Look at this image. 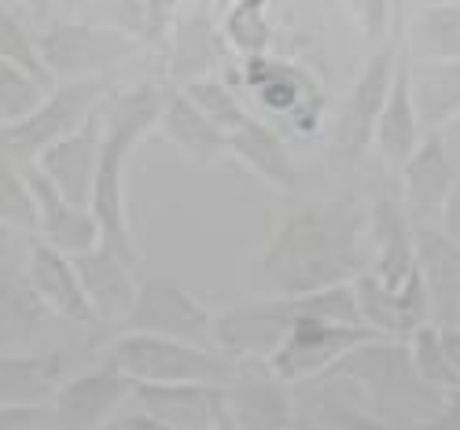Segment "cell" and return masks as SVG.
I'll list each match as a JSON object with an SVG mask.
<instances>
[{
  "label": "cell",
  "mask_w": 460,
  "mask_h": 430,
  "mask_svg": "<svg viewBox=\"0 0 460 430\" xmlns=\"http://www.w3.org/2000/svg\"><path fill=\"white\" fill-rule=\"evenodd\" d=\"M368 268V214L354 199L291 210L254 258L261 294H310L350 284Z\"/></svg>",
  "instance_id": "1"
},
{
  "label": "cell",
  "mask_w": 460,
  "mask_h": 430,
  "mask_svg": "<svg viewBox=\"0 0 460 430\" xmlns=\"http://www.w3.org/2000/svg\"><path fill=\"white\" fill-rule=\"evenodd\" d=\"M163 96H166L163 82H140L133 89L111 92L103 103V151H100L96 184L89 195V210L100 224V240L129 265L140 261V250H137V236L129 224L126 170L137 147L144 144V136L159 129Z\"/></svg>",
  "instance_id": "2"
},
{
  "label": "cell",
  "mask_w": 460,
  "mask_h": 430,
  "mask_svg": "<svg viewBox=\"0 0 460 430\" xmlns=\"http://www.w3.org/2000/svg\"><path fill=\"white\" fill-rule=\"evenodd\" d=\"M328 375L335 379H350L361 394L368 398L372 412L379 419H387L398 430H409L412 423L428 419L442 405V390L428 386L416 375L409 346L398 338H368L354 346Z\"/></svg>",
  "instance_id": "3"
},
{
  "label": "cell",
  "mask_w": 460,
  "mask_h": 430,
  "mask_svg": "<svg viewBox=\"0 0 460 430\" xmlns=\"http://www.w3.org/2000/svg\"><path fill=\"white\" fill-rule=\"evenodd\" d=\"M100 361L119 368L133 382H217V386L228 382L236 364L214 346H196L144 331H114Z\"/></svg>",
  "instance_id": "4"
},
{
  "label": "cell",
  "mask_w": 460,
  "mask_h": 430,
  "mask_svg": "<svg viewBox=\"0 0 460 430\" xmlns=\"http://www.w3.org/2000/svg\"><path fill=\"white\" fill-rule=\"evenodd\" d=\"M107 77H85V82H56L49 96L37 103L33 114H26L15 126H0V151L19 166H33L41 154L78 129L89 114H96L111 96Z\"/></svg>",
  "instance_id": "5"
},
{
  "label": "cell",
  "mask_w": 460,
  "mask_h": 430,
  "mask_svg": "<svg viewBox=\"0 0 460 430\" xmlns=\"http://www.w3.org/2000/svg\"><path fill=\"white\" fill-rule=\"evenodd\" d=\"M240 85L251 89L254 103L270 114V126H284L295 136H314L324 122V92L317 77L295 59L251 56L240 59Z\"/></svg>",
  "instance_id": "6"
},
{
  "label": "cell",
  "mask_w": 460,
  "mask_h": 430,
  "mask_svg": "<svg viewBox=\"0 0 460 430\" xmlns=\"http://www.w3.org/2000/svg\"><path fill=\"white\" fill-rule=\"evenodd\" d=\"M37 52H41V63L56 85L107 77V70L144 52V45L122 30H111L89 19H56L49 30L37 33Z\"/></svg>",
  "instance_id": "7"
},
{
  "label": "cell",
  "mask_w": 460,
  "mask_h": 430,
  "mask_svg": "<svg viewBox=\"0 0 460 430\" xmlns=\"http://www.w3.org/2000/svg\"><path fill=\"white\" fill-rule=\"evenodd\" d=\"M398 63H402V48H398L394 37H387V41L376 45L368 52V59L361 63L354 85H350L347 96H342L339 114H335V122H332L335 154H342V159L354 162V159H361V154L372 147L376 118H379L383 100H387V92L394 85Z\"/></svg>",
  "instance_id": "8"
},
{
  "label": "cell",
  "mask_w": 460,
  "mask_h": 430,
  "mask_svg": "<svg viewBox=\"0 0 460 430\" xmlns=\"http://www.w3.org/2000/svg\"><path fill=\"white\" fill-rule=\"evenodd\" d=\"M368 338H376V331H368L365 324H332L295 309V324L270 357V368L291 386L317 382L328 379V372Z\"/></svg>",
  "instance_id": "9"
},
{
  "label": "cell",
  "mask_w": 460,
  "mask_h": 430,
  "mask_svg": "<svg viewBox=\"0 0 460 430\" xmlns=\"http://www.w3.org/2000/svg\"><path fill=\"white\" fill-rule=\"evenodd\" d=\"M295 324L291 294H261L254 302L214 312L210 346L233 361H270Z\"/></svg>",
  "instance_id": "10"
},
{
  "label": "cell",
  "mask_w": 460,
  "mask_h": 430,
  "mask_svg": "<svg viewBox=\"0 0 460 430\" xmlns=\"http://www.w3.org/2000/svg\"><path fill=\"white\" fill-rule=\"evenodd\" d=\"M210 324H214V312L181 280L151 276V280H140L137 298L122 317L119 331H144V335H166L181 342L210 346Z\"/></svg>",
  "instance_id": "11"
},
{
  "label": "cell",
  "mask_w": 460,
  "mask_h": 430,
  "mask_svg": "<svg viewBox=\"0 0 460 430\" xmlns=\"http://www.w3.org/2000/svg\"><path fill=\"white\" fill-rule=\"evenodd\" d=\"M291 390L270 361H236L225 382V416L243 430H298L302 416Z\"/></svg>",
  "instance_id": "12"
},
{
  "label": "cell",
  "mask_w": 460,
  "mask_h": 430,
  "mask_svg": "<svg viewBox=\"0 0 460 430\" xmlns=\"http://www.w3.org/2000/svg\"><path fill=\"white\" fill-rule=\"evenodd\" d=\"M133 394V379L100 361L82 375H66L49 401L52 430H100L122 412Z\"/></svg>",
  "instance_id": "13"
},
{
  "label": "cell",
  "mask_w": 460,
  "mask_h": 430,
  "mask_svg": "<svg viewBox=\"0 0 460 430\" xmlns=\"http://www.w3.org/2000/svg\"><path fill=\"white\" fill-rule=\"evenodd\" d=\"M354 294H358L361 324L379 338L405 342L416 328L431 324V294L420 265L409 272V280L402 287H387L372 272H361V276H354Z\"/></svg>",
  "instance_id": "14"
},
{
  "label": "cell",
  "mask_w": 460,
  "mask_h": 430,
  "mask_svg": "<svg viewBox=\"0 0 460 430\" xmlns=\"http://www.w3.org/2000/svg\"><path fill=\"white\" fill-rule=\"evenodd\" d=\"M129 401L173 430H214L225 419V386L217 382H133Z\"/></svg>",
  "instance_id": "15"
},
{
  "label": "cell",
  "mask_w": 460,
  "mask_h": 430,
  "mask_svg": "<svg viewBox=\"0 0 460 430\" xmlns=\"http://www.w3.org/2000/svg\"><path fill=\"white\" fill-rule=\"evenodd\" d=\"M100 151H103V107L96 114H89L74 133L56 140L33 166L41 170L66 199H74L78 206H89L96 170H100Z\"/></svg>",
  "instance_id": "16"
},
{
  "label": "cell",
  "mask_w": 460,
  "mask_h": 430,
  "mask_svg": "<svg viewBox=\"0 0 460 430\" xmlns=\"http://www.w3.org/2000/svg\"><path fill=\"white\" fill-rule=\"evenodd\" d=\"M456 166L446 151V133H424L412 154L398 166L402 184V206L416 221H435L449 188L456 184Z\"/></svg>",
  "instance_id": "17"
},
{
  "label": "cell",
  "mask_w": 460,
  "mask_h": 430,
  "mask_svg": "<svg viewBox=\"0 0 460 430\" xmlns=\"http://www.w3.org/2000/svg\"><path fill=\"white\" fill-rule=\"evenodd\" d=\"M26 276L37 291V298L45 302V309L52 312L56 320H66V324H96L93 309H89V298H85V287L78 280V268H74V258L56 250L52 243L45 240H30L26 243Z\"/></svg>",
  "instance_id": "18"
},
{
  "label": "cell",
  "mask_w": 460,
  "mask_h": 430,
  "mask_svg": "<svg viewBox=\"0 0 460 430\" xmlns=\"http://www.w3.org/2000/svg\"><path fill=\"white\" fill-rule=\"evenodd\" d=\"M416 224L402 199L383 195L368 214V268L379 284L402 287L416 268Z\"/></svg>",
  "instance_id": "19"
},
{
  "label": "cell",
  "mask_w": 460,
  "mask_h": 430,
  "mask_svg": "<svg viewBox=\"0 0 460 430\" xmlns=\"http://www.w3.org/2000/svg\"><path fill=\"white\" fill-rule=\"evenodd\" d=\"M26 180H30V195L37 206V240L52 243L63 254H82L89 247L100 243V224L93 217L89 206H78L66 195L37 170V166H22Z\"/></svg>",
  "instance_id": "20"
},
{
  "label": "cell",
  "mask_w": 460,
  "mask_h": 430,
  "mask_svg": "<svg viewBox=\"0 0 460 430\" xmlns=\"http://www.w3.org/2000/svg\"><path fill=\"white\" fill-rule=\"evenodd\" d=\"M74 258V268H78V280L85 287V298H89V309H93V317L96 324L100 320H114V324H122V317L129 312L133 298H137V265H129L126 258L114 254L103 240L82 254H70Z\"/></svg>",
  "instance_id": "21"
},
{
  "label": "cell",
  "mask_w": 460,
  "mask_h": 430,
  "mask_svg": "<svg viewBox=\"0 0 460 430\" xmlns=\"http://www.w3.org/2000/svg\"><path fill=\"white\" fill-rule=\"evenodd\" d=\"M228 154L280 195H295L302 188V173L288 151V140L280 136V129L254 118V114L243 118L236 129H228Z\"/></svg>",
  "instance_id": "22"
},
{
  "label": "cell",
  "mask_w": 460,
  "mask_h": 430,
  "mask_svg": "<svg viewBox=\"0 0 460 430\" xmlns=\"http://www.w3.org/2000/svg\"><path fill=\"white\" fill-rule=\"evenodd\" d=\"M159 133L196 166H214L228 154L225 129H217L207 114L184 96L181 85H166L163 114H159Z\"/></svg>",
  "instance_id": "23"
},
{
  "label": "cell",
  "mask_w": 460,
  "mask_h": 430,
  "mask_svg": "<svg viewBox=\"0 0 460 430\" xmlns=\"http://www.w3.org/2000/svg\"><path fill=\"white\" fill-rule=\"evenodd\" d=\"M63 379H66L63 349H15V354H0V405L45 408Z\"/></svg>",
  "instance_id": "24"
},
{
  "label": "cell",
  "mask_w": 460,
  "mask_h": 430,
  "mask_svg": "<svg viewBox=\"0 0 460 430\" xmlns=\"http://www.w3.org/2000/svg\"><path fill=\"white\" fill-rule=\"evenodd\" d=\"M409 92L424 133H446L460 122V59H405Z\"/></svg>",
  "instance_id": "25"
},
{
  "label": "cell",
  "mask_w": 460,
  "mask_h": 430,
  "mask_svg": "<svg viewBox=\"0 0 460 430\" xmlns=\"http://www.w3.org/2000/svg\"><path fill=\"white\" fill-rule=\"evenodd\" d=\"M416 261L431 294V324H460V247L438 228L416 224Z\"/></svg>",
  "instance_id": "26"
},
{
  "label": "cell",
  "mask_w": 460,
  "mask_h": 430,
  "mask_svg": "<svg viewBox=\"0 0 460 430\" xmlns=\"http://www.w3.org/2000/svg\"><path fill=\"white\" fill-rule=\"evenodd\" d=\"M424 129H420V118H416V103H412V92H409V74H405V56L398 63V74H394V85L383 100V110L376 118V133H372V147L383 159V166H391L398 173V166L412 154V147L420 144Z\"/></svg>",
  "instance_id": "27"
},
{
  "label": "cell",
  "mask_w": 460,
  "mask_h": 430,
  "mask_svg": "<svg viewBox=\"0 0 460 430\" xmlns=\"http://www.w3.org/2000/svg\"><path fill=\"white\" fill-rule=\"evenodd\" d=\"M405 59H460V0L435 8H409L402 37H394Z\"/></svg>",
  "instance_id": "28"
},
{
  "label": "cell",
  "mask_w": 460,
  "mask_h": 430,
  "mask_svg": "<svg viewBox=\"0 0 460 430\" xmlns=\"http://www.w3.org/2000/svg\"><path fill=\"white\" fill-rule=\"evenodd\" d=\"M45 320H52V312L37 298L26 276V261L4 258L0 261V342H26L41 335Z\"/></svg>",
  "instance_id": "29"
},
{
  "label": "cell",
  "mask_w": 460,
  "mask_h": 430,
  "mask_svg": "<svg viewBox=\"0 0 460 430\" xmlns=\"http://www.w3.org/2000/svg\"><path fill=\"white\" fill-rule=\"evenodd\" d=\"M273 4H277V0H233V4L217 15L225 48L236 52L240 59L270 52V41H273Z\"/></svg>",
  "instance_id": "30"
},
{
  "label": "cell",
  "mask_w": 460,
  "mask_h": 430,
  "mask_svg": "<svg viewBox=\"0 0 460 430\" xmlns=\"http://www.w3.org/2000/svg\"><path fill=\"white\" fill-rule=\"evenodd\" d=\"M0 228L26 236V240L37 236V206L30 195L26 170L12 162L4 151H0Z\"/></svg>",
  "instance_id": "31"
},
{
  "label": "cell",
  "mask_w": 460,
  "mask_h": 430,
  "mask_svg": "<svg viewBox=\"0 0 460 430\" xmlns=\"http://www.w3.org/2000/svg\"><path fill=\"white\" fill-rule=\"evenodd\" d=\"M49 89L52 85L41 82L37 74L0 56V126H15L26 114H33L37 103L49 96Z\"/></svg>",
  "instance_id": "32"
},
{
  "label": "cell",
  "mask_w": 460,
  "mask_h": 430,
  "mask_svg": "<svg viewBox=\"0 0 460 430\" xmlns=\"http://www.w3.org/2000/svg\"><path fill=\"white\" fill-rule=\"evenodd\" d=\"M181 89H184V96L196 103L217 129H225V136H228V129H236L243 118H251V110L243 107V100L236 96V89L228 85V82H221V77L203 74V77H191V82H181Z\"/></svg>",
  "instance_id": "33"
},
{
  "label": "cell",
  "mask_w": 460,
  "mask_h": 430,
  "mask_svg": "<svg viewBox=\"0 0 460 430\" xmlns=\"http://www.w3.org/2000/svg\"><path fill=\"white\" fill-rule=\"evenodd\" d=\"M405 346H409V357H412L416 375L424 379L428 386L442 390V394H453V390H460V379H456V372H453V364H449V357H446L442 342H438V328H435V324L416 328V331L405 338Z\"/></svg>",
  "instance_id": "34"
},
{
  "label": "cell",
  "mask_w": 460,
  "mask_h": 430,
  "mask_svg": "<svg viewBox=\"0 0 460 430\" xmlns=\"http://www.w3.org/2000/svg\"><path fill=\"white\" fill-rule=\"evenodd\" d=\"M314 426H321V430H398V426H391L387 419H379L372 408H358V405H350L347 398L339 394L335 386H324L321 390V398L314 401Z\"/></svg>",
  "instance_id": "35"
},
{
  "label": "cell",
  "mask_w": 460,
  "mask_h": 430,
  "mask_svg": "<svg viewBox=\"0 0 460 430\" xmlns=\"http://www.w3.org/2000/svg\"><path fill=\"white\" fill-rule=\"evenodd\" d=\"M0 56L26 66L30 74H37L41 82L52 85V77L41 63V52H37V33L26 30V22L19 19V12L8 4V0H0Z\"/></svg>",
  "instance_id": "36"
},
{
  "label": "cell",
  "mask_w": 460,
  "mask_h": 430,
  "mask_svg": "<svg viewBox=\"0 0 460 430\" xmlns=\"http://www.w3.org/2000/svg\"><path fill=\"white\" fill-rule=\"evenodd\" d=\"M350 22L358 26L365 45H383L391 37V19H394V0H347Z\"/></svg>",
  "instance_id": "37"
},
{
  "label": "cell",
  "mask_w": 460,
  "mask_h": 430,
  "mask_svg": "<svg viewBox=\"0 0 460 430\" xmlns=\"http://www.w3.org/2000/svg\"><path fill=\"white\" fill-rule=\"evenodd\" d=\"M49 426V405H0V430H41Z\"/></svg>",
  "instance_id": "38"
},
{
  "label": "cell",
  "mask_w": 460,
  "mask_h": 430,
  "mask_svg": "<svg viewBox=\"0 0 460 430\" xmlns=\"http://www.w3.org/2000/svg\"><path fill=\"white\" fill-rule=\"evenodd\" d=\"M409 430H460V390L446 394V398H442V405H438L428 419L412 423Z\"/></svg>",
  "instance_id": "39"
},
{
  "label": "cell",
  "mask_w": 460,
  "mask_h": 430,
  "mask_svg": "<svg viewBox=\"0 0 460 430\" xmlns=\"http://www.w3.org/2000/svg\"><path fill=\"white\" fill-rule=\"evenodd\" d=\"M435 224H438V232H442V236H446L453 247H460V177H456V184L449 188V195H446V203H442Z\"/></svg>",
  "instance_id": "40"
},
{
  "label": "cell",
  "mask_w": 460,
  "mask_h": 430,
  "mask_svg": "<svg viewBox=\"0 0 460 430\" xmlns=\"http://www.w3.org/2000/svg\"><path fill=\"white\" fill-rule=\"evenodd\" d=\"M438 342H442V349H446V357H449L456 379H460V324H442V328H438Z\"/></svg>",
  "instance_id": "41"
},
{
  "label": "cell",
  "mask_w": 460,
  "mask_h": 430,
  "mask_svg": "<svg viewBox=\"0 0 460 430\" xmlns=\"http://www.w3.org/2000/svg\"><path fill=\"white\" fill-rule=\"evenodd\" d=\"M122 419H126L129 430H173L170 423H163V419H155V416H147V412H140V408L122 412Z\"/></svg>",
  "instance_id": "42"
},
{
  "label": "cell",
  "mask_w": 460,
  "mask_h": 430,
  "mask_svg": "<svg viewBox=\"0 0 460 430\" xmlns=\"http://www.w3.org/2000/svg\"><path fill=\"white\" fill-rule=\"evenodd\" d=\"M144 4H147L151 12H159L163 19H173V12L184 4V0H144Z\"/></svg>",
  "instance_id": "43"
},
{
  "label": "cell",
  "mask_w": 460,
  "mask_h": 430,
  "mask_svg": "<svg viewBox=\"0 0 460 430\" xmlns=\"http://www.w3.org/2000/svg\"><path fill=\"white\" fill-rule=\"evenodd\" d=\"M12 8H30V12H45L49 4H56V0H8Z\"/></svg>",
  "instance_id": "44"
},
{
  "label": "cell",
  "mask_w": 460,
  "mask_h": 430,
  "mask_svg": "<svg viewBox=\"0 0 460 430\" xmlns=\"http://www.w3.org/2000/svg\"><path fill=\"white\" fill-rule=\"evenodd\" d=\"M409 8H435V4H456V0H405Z\"/></svg>",
  "instance_id": "45"
},
{
  "label": "cell",
  "mask_w": 460,
  "mask_h": 430,
  "mask_svg": "<svg viewBox=\"0 0 460 430\" xmlns=\"http://www.w3.org/2000/svg\"><path fill=\"white\" fill-rule=\"evenodd\" d=\"M100 430H129V426H126V419H122V412H119V416L111 419V423H103Z\"/></svg>",
  "instance_id": "46"
},
{
  "label": "cell",
  "mask_w": 460,
  "mask_h": 430,
  "mask_svg": "<svg viewBox=\"0 0 460 430\" xmlns=\"http://www.w3.org/2000/svg\"><path fill=\"white\" fill-rule=\"evenodd\" d=\"M214 430H243V426H236V423H233V419H228V416H225V419H221V423H217V426H214Z\"/></svg>",
  "instance_id": "47"
}]
</instances>
